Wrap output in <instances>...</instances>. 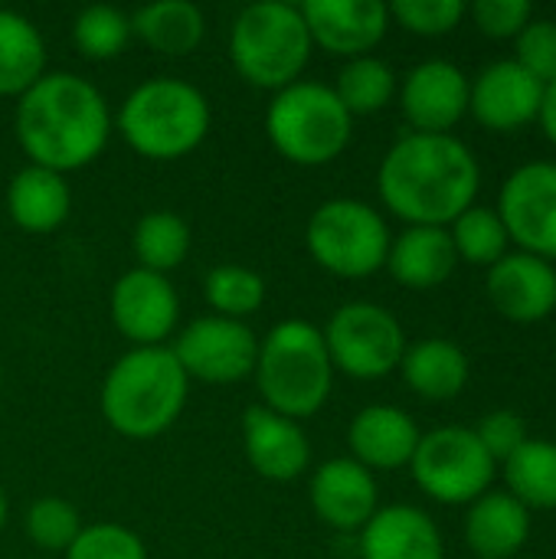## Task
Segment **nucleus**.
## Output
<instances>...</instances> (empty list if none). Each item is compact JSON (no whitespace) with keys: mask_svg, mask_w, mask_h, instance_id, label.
I'll return each mask as SVG.
<instances>
[{"mask_svg":"<svg viewBox=\"0 0 556 559\" xmlns=\"http://www.w3.org/2000/svg\"><path fill=\"white\" fill-rule=\"evenodd\" d=\"M298 10L311 46L344 59L370 56L393 23L390 7L380 0H308Z\"/></svg>","mask_w":556,"mask_h":559,"instance_id":"15","label":"nucleus"},{"mask_svg":"<svg viewBox=\"0 0 556 559\" xmlns=\"http://www.w3.org/2000/svg\"><path fill=\"white\" fill-rule=\"evenodd\" d=\"M541 98L544 85L514 59H498L469 82V111L482 128L498 134H511L537 121Z\"/></svg>","mask_w":556,"mask_h":559,"instance_id":"16","label":"nucleus"},{"mask_svg":"<svg viewBox=\"0 0 556 559\" xmlns=\"http://www.w3.org/2000/svg\"><path fill=\"white\" fill-rule=\"evenodd\" d=\"M469 7L462 0H397L390 3V20L416 36H446L465 20Z\"/></svg>","mask_w":556,"mask_h":559,"instance_id":"36","label":"nucleus"},{"mask_svg":"<svg viewBox=\"0 0 556 559\" xmlns=\"http://www.w3.org/2000/svg\"><path fill=\"white\" fill-rule=\"evenodd\" d=\"M475 26L492 39H518L521 29L534 20L531 0H478L469 7Z\"/></svg>","mask_w":556,"mask_h":559,"instance_id":"39","label":"nucleus"},{"mask_svg":"<svg viewBox=\"0 0 556 559\" xmlns=\"http://www.w3.org/2000/svg\"><path fill=\"white\" fill-rule=\"evenodd\" d=\"M3 524H7V491L0 485V531H3Z\"/></svg>","mask_w":556,"mask_h":559,"instance_id":"41","label":"nucleus"},{"mask_svg":"<svg viewBox=\"0 0 556 559\" xmlns=\"http://www.w3.org/2000/svg\"><path fill=\"white\" fill-rule=\"evenodd\" d=\"M514 46H518L514 62L521 69H528L541 85L556 82V20L534 16L521 29V36L514 39Z\"/></svg>","mask_w":556,"mask_h":559,"instance_id":"37","label":"nucleus"},{"mask_svg":"<svg viewBox=\"0 0 556 559\" xmlns=\"http://www.w3.org/2000/svg\"><path fill=\"white\" fill-rule=\"evenodd\" d=\"M488 301L514 324H537L556 311L554 262L531 252H508L488 269Z\"/></svg>","mask_w":556,"mask_h":559,"instance_id":"18","label":"nucleus"},{"mask_svg":"<svg viewBox=\"0 0 556 559\" xmlns=\"http://www.w3.org/2000/svg\"><path fill=\"white\" fill-rule=\"evenodd\" d=\"M357 537L360 559H446L436 521L413 504L380 508Z\"/></svg>","mask_w":556,"mask_h":559,"instance_id":"21","label":"nucleus"},{"mask_svg":"<svg viewBox=\"0 0 556 559\" xmlns=\"http://www.w3.org/2000/svg\"><path fill=\"white\" fill-rule=\"evenodd\" d=\"M131 36L151 52L190 56L206 36V16L190 0H154L131 13Z\"/></svg>","mask_w":556,"mask_h":559,"instance_id":"26","label":"nucleus"},{"mask_svg":"<svg viewBox=\"0 0 556 559\" xmlns=\"http://www.w3.org/2000/svg\"><path fill=\"white\" fill-rule=\"evenodd\" d=\"M7 213L29 236L56 233L72 213V190L62 174L26 164L7 183Z\"/></svg>","mask_w":556,"mask_h":559,"instance_id":"24","label":"nucleus"},{"mask_svg":"<svg viewBox=\"0 0 556 559\" xmlns=\"http://www.w3.org/2000/svg\"><path fill=\"white\" fill-rule=\"evenodd\" d=\"M410 472L426 498H433L436 504L462 508L492 491L498 465L478 442L475 429L439 426L433 432H423Z\"/></svg>","mask_w":556,"mask_h":559,"instance_id":"9","label":"nucleus"},{"mask_svg":"<svg viewBox=\"0 0 556 559\" xmlns=\"http://www.w3.org/2000/svg\"><path fill=\"white\" fill-rule=\"evenodd\" d=\"M446 229L452 236L459 262L492 269L495 262H501L511 252V236H508V229H505L495 206L475 203L462 216H456Z\"/></svg>","mask_w":556,"mask_h":559,"instance_id":"31","label":"nucleus"},{"mask_svg":"<svg viewBox=\"0 0 556 559\" xmlns=\"http://www.w3.org/2000/svg\"><path fill=\"white\" fill-rule=\"evenodd\" d=\"M210 102L187 79L154 75L128 92L115 128L125 144L147 160H180L210 134Z\"/></svg>","mask_w":556,"mask_h":559,"instance_id":"4","label":"nucleus"},{"mask_svg":"<svg viewBox=\"0 0 556 559\" xmlns=\"http://www.w3.org/2000/svg\"><path fill=\"white\" fill-rule=\"evenodd\" d=\"M0 383H3V367H0Z\"/></svg>","mask_w":556,"mask_h":559,"instance_id":"42","label":"nucleus"},{"mask_svg":"<svg viewBox=\"0 0 556 559\" xmlns=\"http://www.w3.org/2000/svg\"><path fill=\"white\" fill-rule=\"evenodd\" d=\"M508 495L528 511H556V442L528 439L508 462H501Z\"/></svg>","mask_w":556,"mask_h":559,"instance_id":"28","label":"nucleus"},{"mask_svg":"<svg viewBox=\"0 0 556 559\" xmlns=\"http://www.w3.org/2000/svg\"><path fill=\"white\" fill-rule=\"evenodd\" d=\"M252 377L265 409L295 423L321 413L334 386V367L321 328L301 318L275 324L259 341Z\"/></svg>","mask_w":556,"mask_h":559,"instance_id":"5","label":"nucleus"},{"mask_svg":"<svg viewBox=\"0 0 556 559\" xmlns=\"http://www.w3.org/2000/svg\"><path fill=\"white\" fill-rule=\"evenodd\" d=\"M242 449L256 475L265 481H295L311 468V442L295 419L249 406L242 416Z\"/></svg>","mask_w":556,"mask_h":559,"instance_id":"19","label":"nucleus"},{"mask_svg":"<svg viewBox=\"0 0 556 559\" xmlns=\"http://www.w3.org/2000/svg\"><path fill=\"white\" fill-rule=\"evenodd\" d=\"M265 134L288 164L324 167L347 151L354 118L331 85L298 79L272 95L265 108Z\"/></svg>","mask_w":556,"mask_h":559,"instance_id":"7","label":"nucleus"},{"mask_svg":"<svg viewBox=\"0 0 556 559\" xmlns=\"http://www.w3.org/2000/svg\"><path fill=\"white\" fill-rule=\"evenodd\" d=\"M170 350L177 364L184 367L187 380L229 386V383L252 377L259 337L252 334L246 321L203 314L177 334Z\"/></svg>","mask_w":556,"mask_h":559,"instance_id":"11","label":"nucleus"},{"mask_svg":"<svg viewBox=\"0 0 556 559\" xmlns=\"http://www.w3.org/2000/svg\"><path fill=\"white\" fill-rule=\"evenodd\" d=\"M82 527L85 524L79 518V508L56 495L36 498L23 514V534L43 554H66Z\"/></svg>","mask_w":556,"mask_h":559,"instance_id":"34","label":"nucleus"},{"mask_svg":"<svg viewBox=\"0 0 556 559\" xmlns=\"http://www.w3.org/2000/svg\"><path fill=\"white\" fill-rule=\"evenodd\" d=\"M203 298L216 318L246 321L265 305V278L246 265H216L203 278Z\"/></svg>","mask_w":556,"mask_h":559,"instance_id":"32","label":"nucleus"},{"mask_svg":"<svg viewBox=\"0 0 556 559\" xmlns=\"http://www.w3.org/2000/svg\"><path fill=\"white\" fill-rule=\"evenodd\" d=\"M393 233L380 210L354 197L324 200L305 226L308 255L338 278H370L387 265Z\"/></svg>","mask_w":556,"mask_h":559,"instance_id":"8","label":"nucleus"},{"mask_svg":"<svg viewBox=\"0 0 556 559\" xmlns=\"http://www.w3.org/2000/svg\"><path fill=\"white\" fill-rule=\"evenodd\" d=\"M111 321L131 347H164L180 318V298L167 275L128 269L108 298Z\"/></svg>","mask_w":556,"mask_h":559,"instance_id":"13","label":"nucleus"},{"mask_svg":"<svg viewBox=\"0 0 556 559\" xmlns=\"http://www.w3.org/2000/svg\"><path fill=\"white\" fill-rule=\"evenodd\" d=\"M475 436L485 445V452L495 459V465L508 462L531 439L524 416L514 413V409H492V413H485L482 423L475 426Z\"/></svg>","mask_w":556,"mask_h":559,"instance_id":"38","label":"nucleus"},{"mask_svg":"<svg viewBox=\"0 0 556 559\" xmlns=\"http://www.w3.org/2000/svg\"><path fill=\"white\" fill-rule=\"evenodd\" d=\"M46 75V43L36 23L0 7V98H20Z\"/></svg>","mask_w":556,"mask_h":559,"instance_id":"27","label":"nucleus"},{"mask_svg":"<svg viewBox=\"0 0 556 559\" xmlns=\"http://www.w3.org/2000/svg\"><path fill=\"white\" fill-rule=\"evenodd\" d=\"M66 559H147L144 540L125 524H85Z\"/></svg>","mask_w":556,"mask_h":559,"instance_id":"35","label":"nucleus"},{"mask_svg":"<svg viewBox=\"0 0 556 559\" xmlns=\"http://www.w3.org/2000/svg\"><path fill=\"white\" fill-rule=\"evenodd\" d=\"M131 249L141 262L138 269L167 275L190 252V226L174 210H151L138 219L131 233Z\"/></svg>","mask_w":556,"mask_h":559,"instance_id":"30","label":"nucleus"},{"mask_svg":"<svg viewBox=\"0 0 556 559\" xmlns=\"http://www.w3.org/2000/svg\"><path fill=\"white\" fill-rule=\"evenodd\" d=\"M308 498L315 514L341 534H360L380 511V488L374 472L347 459H328L311 472Z\"/></svg>","mask_w":556,"mask_h":559,"instance_id":"17","label":"nucleus"},{"mask_svg":"<svg viewBox=\"0 0 556 559\" xmlns=\"http://www.w3.org/2000/svg\"><path fill=\"white\" fill-rule=\"evenodd\" d=\"M465 540L478 559H514L531 540V511L508 491H485L469 504Z\"/></svg>","mask_w":556,"mask_h":559,"instance_id":"23","label":"nucleus"},{"mask_svg":"<svg viewBox=\"0 0 556 559\" xmlns=\"http://www.w3.org/2000/svg\"><path fill=\"white\" fill-rule=\"evenodd\" d=\"M419 439H423V432H419L416 419L406 409L390 406V403L364 406L347 426L351 459L357 465H364L367 472L410 468Z\"/></svg>","mask_w":556,"mask_h":559,"instance_id":"20","label":"nucleus"},{"mask_svg":"<svg viewBox=\"0 0 556 559\" xmlns=\"http://www.w3.org/2000/svg\"><path fill=\"white\" fill-rule=\"evenodd\" d=\"M324 347L334 373L351 380H383L400 370L406 331L397 314L374 301H347L324 324Z\"/></svg>","mask_w":556,"mask_h":559,"instance_id":"10","label":"nucleus"},{"mask_svg":"<svg viewBox=\"0 0 556 559\" xmlns=\"http://www.w3.org/2000/svg\"><path fill=\"white\" fill-rule=\"evenodd\" d=\"M478 183V157L456 134L410 131L383 154L377 170L383 206L406 226H449L475 206Z\"/></svg>","mask_w":556,"mask_h":559,"instance_id":"1","label":"nucleus"},{"mask_svg":"<svg viewBox=\"0 0 556 559\" xmlns=\"http://www.w3.org/2000/svg\"><path fill=\"white\" fill-rule=\"evenodd\" d=\"M105 95L75 72H46L16 98L13 131L29 164L72 174L102 157L111 138Z\"/></svg>","mask_w":556,"mask_h":559,"instance_id":"2","label":"nucleus"},{"mask_svg":"<svg viewBox=\"0 0 556 559\" xmlns=\"http://www.w3.org/2000/svg\"><path fill=\"white\" fill-rule=\"evenodd\" d=\"M459 265L452 236L446 226H406L393 236L387 252V272L410 292H429L452 278Z\"/></svg>","mask_w":556,"mask_h":559,"instance_id":"22","label":"nucleus"},{"mask_svg":"<svg viewBox=\"0 0 556 559\" xmlns=\"http://www.w3.org/2000/svg\"><path fill=\"white\" fill-rule=\"evenodd\" d=\"M537 121H541V131L547 134V141L556 147V82L544 85V98H541Z\"/></svg>","mask_w":556,"mask_h":559,"instance_id":"40","label":"nucleus"},{"mask_svg":"<svg viewBox=\"0 0 556 559\" xmlns=\"http://www.w3.org/2000/svg\"><path fill=\"white\" fill-rule=\"evenodd\" d=\"M498 216L521 252L556 262V164H521L498 193Z\"/></svg>","mask_w":556,"mask_h":559,"instance_id":"12","label":"nucleus"},{"mask_svg":"<svg viewBox=\"0 0 556 559\" xmlns=\"http://www.w3.org/2000/svg\"><path fill=\"white\" fill-rule=\"evenodd\" d=\"M311 36L298 7L259 0L239 10L229 29V62L256 88L282 92L298 82L311 59Z\"/></svg>","mask_w":556,"mask_h":559,"instance_id":"6","label":"nucleus"},{"mask_svg":"<svg viewBox=\"0 0 556 559\" xmlns=\"http://www.w3.org/2000/svg\"><path fill=\"white\" fill-rule=\"evenodd\" d=\"M131 39H134L131 36V16L118 7L92 3V7L79 10L72 20V46L92 62L118 59Z\"/></svg>","mask_w":556,"mask_h":559,"instance_id":"33","label":"nucleus"},{"mask_svg":"<svg viewBox=\"0 0 556 559\" xmlns=\"http://www.w3.org/2000/svg\"><path fill=\"white\" fill-rule=\"evenodd\" d=\"M469 75L449 59H426L400 82V108L419 134H452L469 115Z\"/></svg>","mask_w":556,"mask_h":559,"instance_id":"14","label":"nucleus"},{"mask_svg":"<svg viewBox=\"0 0 556 559\" xmlns=\"http://www.w3.org/2000/svg\"><path fill=\"white\" fill-rule=\"evenodd\" d=\"M190 380L170 347H131L102 380V416L125 439H157L187 406Z\"/></svg>","mask_w":556,"mask_h":559,"instance_id":"3","label":"nucleus"},{"mask_svg":"<svg viewBox=\"0 0 556 559\" xmlns=\"http://www.w3.org/2000/svg\"><path fill=\"white\" fill-rule=\"evenodd\" d=\"M400 373L416 396L429 403H449L469 386L472 367L459 344L446 337H426V341L406 344Z\"/></svg>","mask_w":556,"mask_h":559,"instance_id":"25","label":"nucleus"},{"mask_svg":"<svg viewBox=\"0 0 556 559\" xmlns=\"http://www.w3.org/2000/svg\"><path fill=\"white\" fill-rule=\"evenodd\" d=\"M331 88L351 118H364V115L383 111L397 98L400 82H397V72L390 69V62H383L377 56H357V59L344 62V69L338 72V82Z\"/></svg>","mask_w":556,"mask_h":559,"instance_id":"29","label":"nucleus"}]
</instances>
